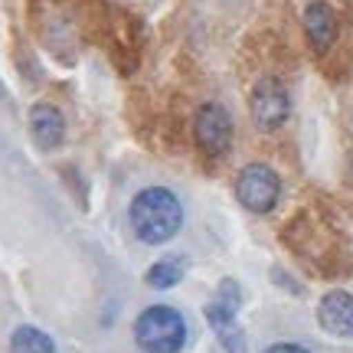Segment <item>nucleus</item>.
I'll list each match as a JSON object with an SVG mask.
<instances>
[{"label": "nucleus", "instance_id": "obj_1", "mask_svg": "<svg viewBox=\"0 0 353 353\" xmlns=\"http://www.w3.org/2000/svg\"><path fill=\"white\" fill-rule=\"evenodd\" d=\"M128 219H131V229L141 242L148 245H161V242H170L183 226V203L176 200L174 190L167 187H144L131 200V210H128Z\"/></svg>", "mask_w": 353, "mask_h": 353}, {"label": "nucleus", "instance_id": "obj_2", "mask_svg": "<svg viewBox=\"0 0 353 353\" xmlns=\"http://www.w3.org/2000/svg\"><path fill=\"white\" fill-rule=\"evenodd\" d=\"M134 341L144 353H180L187 343V321L170 304H151L134 321Z\"/></svg>", "mask_w": 353, "mask_h": 353}, {"label": "nucleus", "instance_id": "obj_3", "mask_svg": "<svg viewBox=\"0 0 353 353\" xmlns=\"http://www.w3.org/2000/svg\"><path fill=\"white\" fill-rule=\"evenodd\" d=\"M236 196L249 213H272L278 196H281V180L272 167L249 164L242 167L239 180H236Z\"/></svg>", "mask_w": 353, "mask_h": 353}, {"label": "nucleus", "instance_id": "obj_4", "mask_svg": "<svg viewBox=\"0 0 353 353\" xmlns=\"http://www.w3.org/2000/svg\"><path fill=\"white\" fill-rule=\"evenodd\" d=\"M249 112H252V121L259 131H275V128H281L288 121V112H291L288 88L272 76L259 79L252 88V99H249Z\"/></svg>", "mask_w": 353, "mask_h": 353}, {"label": "nucleus", "instance_id": "obj_5", "mask_svg": "<svg viewBox=\"0 0 353 353\" xmlns=\"http://www.w3.org/2000/svg\"><path fill=\"white\" fill-rule=\"evenodd\" d=\"M193 134H196V144L206 154H213V157L226 154L229 144H232V114L219 101H206L193 118Z\"/></svg>", "mask_w": 353, "mask_h": 353}, {"label": "nucleus", "instance_id": "obj_6", "mask_svg": "<svg viewBox=\"0 0 353 353\" xmlns=\"http://www.w3.org/2000/svg\"><path fill=\"white\" fill-rule=\"evenodd\" d=\"M321 327L334 337H353V294L350 291H327L317 307Z\"/></svg>", "mask_w": 353, "mask_h": 353}, {"label": "nucleus", "instance_id": "obj_7", "mask_svg": "<svg viewBox=\"0 0 353 353\" xmlns=\"http://www.w3.org/2000/svg\"><path fill=\"white\" fill-rule=\"evenodd\" d=\"M304 33H307V43L317 52L334 46V39H337V13H334L327 0H311L304 7Z\"/></svg>", "mask_w": 353, "mask_h": 353}, {"label": "nucleus", "instance_id": "obj_8", "mask_svg": "<svg viewBox=\"0 0 353 353\" xmlns=\"http://www.w3.org/2000/svg\"><path fill=\"white\" fill-rule=\"evenodd\" d=\"M30 134L43 151H56L65 138L63 114L56 112L52 105H33L30 108Z\"/></svg>", "mask_w": 353, "mask_h": 353}, {"label": "nucleus", "instance_id": "obj_9", "mask_svg": "<svg viewBox=\"0 0 353 353\" xmlns=\"http://www.w3.org/2000/svg\"><path fill=\"white\" fill-rule=\"evenodd\" d=\"M239 285L226 278L219 291L213 294V301L206 304V321H210V327H223L229 321H236V311H239Z\"/></svg>", "mask_w": 353, "mask_h": 353}, {"label": "nucleus", "instance_id": "obj_10", "mask_svg": "<svg viewBox=\"0 0 353 353\" xmlns=\"http://www.w3.org/2000/svg\"><path fill=\"white\" fill-rule=\"evenodd\" d=\"M183 268H187L183 255H167V259H161V262H154L151 268H148L144 281H148L151 288H174L176 281L183 278Z\"/></svg>", "mask_w": 353, "mask_h": 353}, {"label": "nucleus", "instance_id": "obj_11", "mask_svg": "<svg viewBox=\"0 0 353 353\" xmlns=\"http://www.w3.org/2000/svg\"><path fill=\"white\" fill-rule=\"evenodd\" d=\"M10 353H56V343L39 327H17L10 337Z\"/></svg>", "mask_w": 353, "mask_h": 353}, {"label": "nucleus", "instance_id": "obj_12", "mask_svg": "<svg viewBox=\"0 0 353 353\" xmlns=\"http://www.w3.org/2000/svg\"><path fill=\"white\" fill-rule=\"evenodd\" d=\"M265 353H307L301 343H272Z\"/></svg>", "mask_w": 353, "mask_h": 353}]
</instances>
